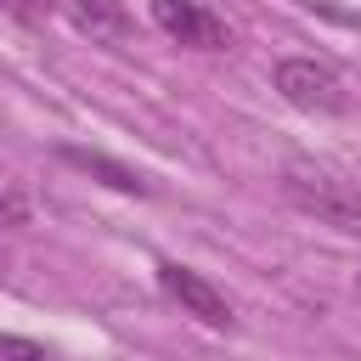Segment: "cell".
Segmentation results:
<instances>
[{"label":"cell","instance_id":"cell-9","mask_svg":"<svg viewBox=\"0 0 361 361\" xmlns=\"http://www.w3.org/2000/svg\"><path fill=\"white\" fill-rule=\"evenodd\" d=\"M355 288H361V276H355Z\"/></svg>","mask_w":361,"mask_h":361},{"label":"cell","instance_id":"cell-2","mask_svg":"<svg viewBox=\"0 0 361 361\" xmlns=\"http://www.w3.org/2000/svg\"><path fill=\"white\" fill-rule=\"evenodd\" d=\"M271 85H276L282 102L299 107V113H344V107H350L344 73H338L333 62H322V56H282V62L271 68Z\"/></svg>","mask_w":361,"mask_h":361},{"label":"cell","instance_id":"cell-8","mask_svg":"<svg viewBox=\"0 0 361 361\" xmlns=\"http://www.w3.org/2000/svg\"><path fill=\"white\" fill-rule=\"evenodd\" d=\"M23 220H28V203H23V192L11 186V192H6V226H23Z\"/></svg>","mask_w":361,"mask_h":361},{"label":"cell","instance_id":"cell-5","mask_svg":"<svg viewBox=\"0 0 361 361\" xmlns=\"http://www.w3.org/2000/svg\"><path fill=\"white\" fill-rule=\"evenodd\" d=\"M90 45H124L135 34V17L124 11V0H51Z\"/></svg>","mask_w":361,"mask_h":361},{"label":"cell","instance_id":"cell-1","mask_svg":"<svg viewBox=\"0 0 361 361\" xmlns=\"http://www.w3.org/2000/svg\"><path fill=\"white\" fill-rule=\"evenodd\" d=\"M276 186H282V197H288L299 214H310V220H322V226H344V231L361 226V180L344 175V169H333V164L288 158Z\"/></svg>","mask_w":361,"mask_h":361},{"label":"cell","instance_id":"cell-6","mask_svg":"<svg viewBox=\"0 0 361 361\" xmlns=\"http://www.w3.org/2000/svg\"><path fill=\"white\" fill-rule=\"evenodd\" d=\"M62 158L73 164V169H85V175H102L113 192H130V197H141L147 192V180L135 175V169H124V164H113L107 152H85V147H62Z\"/></svg>","mask_w":361,"mask_h":361},{"label":"cell","instance_id":"cell-3","mask_svg":"<svg viewBox=\"0 0 361 361\" xmlns=\"http://www.w3.org/2000/svg\"><path fill=\"white\" fill-rule=\"evenodd\" d=\"M158 288L180 305V316H192V322H203V327H214V333H226L237 316H231V299L203 276V271H192V265H175V259H164L158 265Z\"/></svg>","mask_w":361,"mask_h":361},{"label":"cell","instance_id":"cell-7","mask_svg":"<svg viewBox=\"0 0 361 361\" xmlns=\"http://www.w3.org/2000/svg\"><path fill=\"white\" fill-rule=\"evenodd\" d=\"M0 361H56V350H45V344H34V338L6 333V338H0Z\"/></svg>","mask_w":361,"mask_h":361},{"label":"cell","instance_id":"cell-4","mask_svg":"<svg viewBox=\"0 0 361 361\" xmlns=\"http://www.w3.org/2000/svg\"><path fill=\"white\" fill-rule=\"evenodd\" d=\"M147 17H152L169 39L192 45V51H226V45H231L226 17H214V11L197 6V0H147Z\"/></svg>","mask_w":361,"mask_h":361}]
</instances>
